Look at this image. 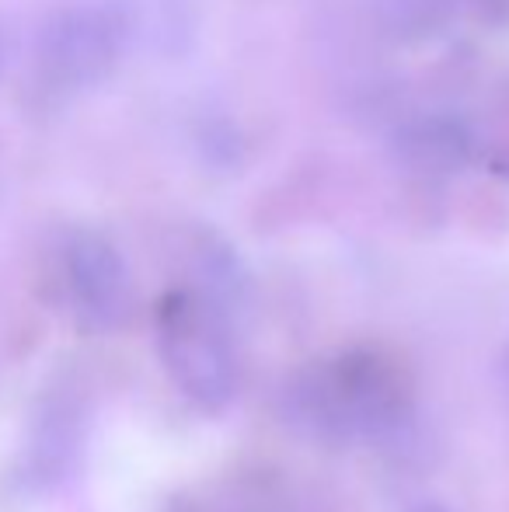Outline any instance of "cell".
I'll return each instance as SVG.
<instances>
[{
  "label": "cell",
  "mask_w": 509,
  "mask_h": 512,
  "mask_svg": "<svg viewBox=\"0 0 509 512\" xmlns=\"http://www.w3.org/2000/svg\"><path fill=\"white\" fill-rule=\"evenodd\" d=\"M126 25L112 7L74 4L56 11L39 35V67L49 84L84 91L102 84L123 53Z\"/></svg>",
  "instance_id": "obj_1"
},
{
  "label": "cell",
  "mask_w": 509,
  "mask_h": 512,
  "mask_svg": "<svg viewBox=\"0 0 509 512\" xmlns=\"http://www.w3.org/2000/svg\"><path fill=\"white\" fill-rule=\"evenodd\" d=\"M401 150H405L408 157H443V161H461L464 150H468V140H464L461 126L433 119V122H422V126L408 129V133L401 136Z\"/></svg>",
  "instance_id": "obj_2"
},
{
  "label": "cell",
  "mask_w": 509,
  "mask_h": 512,
  "mask_svg": "<svg viewBox=\"0 0 509 512\" xmlns=\"http://www.w3.org/2000/svg\"><path fill=\"white\" fill-rule=\"evenodd\" d=\"M0 70H4V32H0Z\"/></svg>",
  "instance_id": "obj_3"
}]
</instances>
